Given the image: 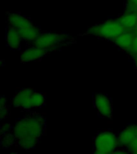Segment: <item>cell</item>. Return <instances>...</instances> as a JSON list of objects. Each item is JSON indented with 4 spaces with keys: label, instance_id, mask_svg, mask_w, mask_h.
Segmentation results:
<instances>
[{
    "label": "cell",
    "instance_id": "cell-1",
    "mask_svg": "<svg viewBox=\"0 0 137 154\" xmlns=\"http://www.w3.org/2000/svg\"><path fill=\"white\" fill-rule=\"evenodd\" d=\"M46 119L40 115L24 116L13 127L12 134L15 144L21 149H35L38 140L45 133Z\"/></svg>",
    "mask_w": 137,
    "mask_h": 154
},
{
    "label": "cell",
    "instance_id": "cell-2",
    "mask_svg": "<svg viewBox=\"0 0 137 154\" xmlns=\"http://www.w3.org/2000/svg\"><path fill=\"white\" fill-rule=\"evenodd\" d=\"M7 23L19 31L23 39L35 41L40 35V30L32 23L31 19L19 13H9Z\"/></svg>",
    "mask_w": 137,
    "mask_h": 154
},
{
    "label": "cell",
    "instance_id": "cell-3",
    "mask_svg": "<svg viewBox=\"0 0 137 154\" xmlns=\"http://www.w3.org/2000/svg\"><path fill=\"white\" fill-rule=\"evenodd\" d=\"M124 31V26L119 20H108L95 25L87 31L85 35H96L99 38L114 40Z\"/></svg>",
    "mask_w": 137,
    "mask_h": 154
},
{
    "label": "cell",
    "instance_id": "cell-4",
    "mask_svg": "<svg viewBox=\"0 0 137 154\" xmlns=\"http://www.w3.org/2000/svg\"><path fill=\"white\" fill-rule=\"evenodd\" d=\"M72 43H75V41L68 35L65 33H55V32L41 33L40 35L36 38V40L34 41L35 46L36 47L49 49V50H53L55 48L67 45Z\"/></svg>",
    "mask_w": 137,
    "mask_h": 154
},
{
    "label": "cell",
    "instance_id": "cell-5",
    "mask_svg": "<svg viewBox=\"0 0 137 154\" xmlns=\"http://www.w3.org/2000/svg\"><path fill=\"white\" fill-rule=\"evenodd\" d=\"M118 137L112 131H101L94 138V152L98 154L112 153L118 147Z\"/></svg>",
    "mask_w": 137,
    "mask_h": 154
},
{
    "label": "cell",
    "instance_id": "cell-6",
    "mask_svg": "<svg viewBox=\"0 0 137 154\" xmlns=\"http://www.w3.org/2000/svg\"><path fill=\"white\" fill-rule=\"evenodd\" d=\"M93 105L100 116L108 119L112 118V102L108 96L103 93L95 94L93 97Z\"/></svg>",
    "mask_w": 137,
    "mask_h": 154
},
{
    "label": "cell",
    "instance_id": "cell-7",
    "mask_svg": "<svg viewBox=\"0 0 137 154\" xmlns=\"http://www.w3.org/2000/svg\"><path fill=\"white\" fill-rule=\"evenodd\" d=\"M35 89L22 88L14 94L11 99V104L14 108H21L23 110L32 109V96Z\"/></svg>",
    "mask_w": 137,
    "mask_h": 154
},
{
    "label": "cell",
    "instance_id": "cell-8",
    "mask_svg": "<svg viewBox=\"0 0 137 154\" xmlns=\"http://www.w3.org/2000/svg\"><path fill=\"white\" fill-rule=\"evenodd\" d=\"M51 50L41 48L38 47H32L24 50L20 55V60L22 63H29L42 60L44 56L47 55Z\"/></svg>",
    "mask_w": 137,
    "mask_h": 154
},
{
    "label": "cell",
    "instance_id": "cell-9",
    "mask_svg": "<svg viewBox=\"0 0 137 154\" xmlns=\"http://www.w3.org/2000/svg\"><path fill=\"white\" fill-rule=\"evenodd\" d=\"M22 37L19 31L13 26L8 25L6 29V43L13 50H19L21 47Z\"/></svg>",
    "mask_w": 137,
    "mask_h": 154
},
{
    "label": "cell",
    "instance_id": "cell-10",
    "mask_svg": "<svg viewBox=\"0 0 137 154\" xmlns=\"http://www.w3.org/2000/svg\"><path fill=\"white\" fill-rule=\"evenodd\" d=\"M137 137L135 131V125H131L125 128L118 136V146L126 149L127 145Z\"/></svg>",
    "mask_w": 137,
    "mask_h": 154
},
{
    "label": "cell",
    "instance_id": "cell-11",
    "mask_svg": "<svg viewBox=\"0 0 137 154\" xmlns=\"http://www.w3.org/2000/svg\"><path fill=\"white\" fill-rule=\"evenodd\" d=\"M135 37V36L134 34L123 31L113 41L115 43V45L120 49L124 51H130L133 45Z\"/></svg>",
    "mask_w": 137,
    "mask_h": 154
},
{
    "label": "cell",
    "instance_id": "cell-12",
    "mask_svg": "<svg viewBox=\"0 0 137 154\" xmlns=\"http://www.w3.org/2000/svg\"><path fill=\"white\" fill-rule=\"evenodd\" d=\"M124 26V28L132 29L137 26V14H133L132 12H128L123 14L118 19Z\"/></svg>",
    "mask_w": 137,
    "mask_h": 154
},
{
    "label": "cell",
    "instance_id": "cell-13",
    "mask_svg": "<svg viewBox=\"0 0 137 154\" xmlns=\"http://www.w3.org/2000/svg\"><path fill=\"white\" fill-rule=\"evenodd\" d=\"M126 149H127V152L137 153V137L127 145Z\"/></svg>",
    "mask_w": 137,
    "mask_h": 154
},
{
    "label": "cell",
    "instance_id": "cell-14",
    "mask_svg": "<svg viewBox=\"0 0 137 154\" xmlns=\"http://www.w3.org/2000/svg\"><path fill=\"white\" fill-rule=\"evenodd\" d=\"M128 11H137V0H128Z\"/></svg>",
    "mask_w": 137,
    "mask_h": 154
},
{
    "label": "cell",
    "instance_id": "cell-15",
    "mask_svg": "<svg viewBox=\"0 0 137 154\" xmlns=\"http://www.w3.org/2000/svg\"><path fill=\"white\" fill-rule=\"evenodd\" d=\"M130 51L132 53V54H135V55H137V35L135 37L134 42H133V45H132V48Z\"/></svg>",
    "mask_w": 137,
    "mask_h": 154
},
{
    "label": "cell",
    "instance_id": "cell-16",
    "mask_svg": "<svg viewBox=\"0 0 137 154\" xmlns=\"http://www.w3.org/2000/svg\"><path fill=\"white\" fill-rule=\"evenodd\" d=\"M135 67H136L137 69V57H135Z\"/></svg>",
    "mask_w": 137,
    "mask_h": 154
},
{
    "label": "cell",
    "instance_id": "cell-17",
    "mask_svg": "<svg viewBox=\"0 0 137 154\" xmlns=\"http://www.w3.org/2000/svg\"><path fill=\"white\" fill-rule=\"evenodd\" d=\"M135 131H136V135H137V125H135Z\"/></svg>",
    "mask_w": 137,
    "mask_h": 154
},
{
    "label": "cell",
    "instance_id": "cell-18",
    "mask_svg": "<svg viewBox=\"0 0 137 154\" xmlns=\"http://www.w3.org/2000/svg\"><path fill=\"white\" fill-rule=\"evenodd\" d=\"M136 35H137V26H136Z\"/></svg>",
    "mask_w": 137,
    "mask_h": 154
},
{
    "label": "cell",
    "instance_id": "cell-19",
    "mask_svg": "<svg viewBox=\"0 0 137 154\" xmlns=\"http://www.w3.org/2000/svg\"><path fill=\"white\" fill-rule=\"evenodd\" d=\"M136 14H137V11H136Z\"/></svg>",
    "mask_w": 137,
    "mask_h": 154
}]
</instances>
